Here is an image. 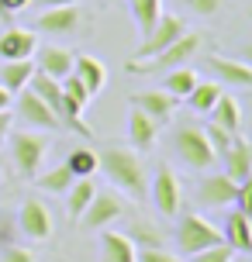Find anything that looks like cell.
Listing matches in <instances>:
<instances>
[{"mask_svg":"<svg viewBox=\"0 0 252 262\" xmlns=\"http://www.w3.org/2000/svg\"><path fill=\"white\" fill-rule=\"evenodd\" d=\"M97 169L104 172L111 186L128 193L132 200H145L149 196V176H145V162L135 148H118V145H107L97 152Z\"/></svg>","mask_w":252,"mask_h":262,"instance_id":"cell-1","label":"cell"},{"mask_svg":"<svg viewBox=\"0 0 252 262\" xmlns=\"http://www.w3.org/2000/svg\"><path fill=\"white\" fill-rule=\"evenodd\" d=\"M11 159H14V169L21 180H35L45 166V156H49V131H11Z\"/></svg>","mask_w":252,"mask_h":262,"instance_id":"cell-2","label":"cell"},{"mask_svg":"<svg viewBox=\"0 0 252 262\" xmlns=\"http://www.w3.org/2000/svg\"><path fill=\"white\" fill-rule=\"evenodd\" d=\"M200 45H204V35H200V31H183L170 49L149 55V59H132V62H128V73H170L176 66L190 62V59L200 52Z\"/></svg>","mask_w":252,"mask_h":262,"instance_id":"cell-3","label":"cell"},{"mask_svg":"<svg viewBox=\"0 0 252 262\" xmlns=\"http://www.w3.org/2000/svg\"><path fill=\"white\" fill-rule=\"evenodd\" d=\"M173 148H176V159L183 166H190V169H211L218 162V156L211 152V145L204 138V128L190 124V121L173 128Z\"/></svg>","mask_w":252,"mask_h":262,"instance_id":"cell-4","label":"cell"},{"mask_svg":"<svg viewBox=\"0 0 252 262\" xmlns=\"http://www.w3.org/2000/svg\"><path fill=\"white\" fill-rule=\"evenodd\" d=\"M176 217H180L176 221V249L183 255H194L200 249H211L218 242H225L221 228L211 224L207 217H200V214H176Z\"/></svg>","mask_w":252,"mask_h":262,"instance_id":"cell-5","label":"cell"},{"mask_svg":"<svg viewBox=\"0 0 252 262\" xmlns=\"http://www.w3.org/2000/svg\"><path fill=\"white\" fill-rule=\"evenodd\" d=\"M14 114L25 121L31 131H49V135H52V131L62 128L59 114H55L52 107L45 104V100H41V97L31 90V86H25V90L17 93V100H14ZM62 131H66V128H62Z\"/></svg>","mask_w":252,"mask_h":262,"instance_id":"cell-6","label":"cell"},{"mask_svg":"<svg viewBox=\"0 0 252 262\" xmlns=\"http://www.w3.org/2000/svg\"><path fill=\"white\" fill-rule=\"evenodd\" d=\"M17 228H21V235L31 238V242H49L52 231H55L52 210L45 207L38 196H25L21 207H17Z\"/></svg>","mask_w":252,"mask_h":262,"instance_id":"cell-7","label":"cell"},{"mask_svg":"<svg viewBox=\"0 0 252 262\" xmlns=\"http://www.w3.org/2000/svg\"><path fill=\"white\" fill-rule=\"evenodd\" d=\"M183 31H186V25H183L180 14H159V21L142 35V45H138V52H135V55H138V59H149V55L162 52V49H170Z\"/></svg>","mask_w":252,"mask_h":262,"instance_id":"cell-8","label":"cell"},{"mask_svg":"<svg viewBox=\"0 0 252 262\" xmlns=\"http://www.w3.org/2000/svg\"><path fill=\"white\" fill-rule=\"evenodd\" d=\"M149 196H152V204L159 210L162 217H176L180 214V204H183V196H180V180L173 176V169L162 162L156 176H152V183H149Z\"/></svg>","mask_w":252,"mask_h":262,"instance_id":"cell-9","label":"cell"},{"mask_svg":"<svg viewBox=\"0 0 252 262\" xmlns=\"http://www.w3.org/2000/svg\"><path fill=\"white\" fill-rule=\"evenodd\" d=\"M121 214H124V200H121L114 190H97L80 221L87 224V228H107L111 221H118Z\"/></svg>","mask_w":252,"mask_h":262,"instance_id":"cell-10","label":"cell"},{"mask_svg":"<svg viewBox=\"0 0 252 262\" xmlns=\"http://www.w3.org/2000/svg\"><path fill=\"white\" fill-rule=\"evenodd\" d=\"M83 25V14L76 4H66V7H45L38 14L35 28L45 31V35H76Z\"/></svg>","mask_w":252,"mask_h":262,"instance_id":"cell-11","label":"cell"},{"mask_svg":"<svg viewBox=\"0 0 252 262\" xmlns=\"http://www.w3.org/2000/svg\"><path fill=\"white\" fill-rule=\"evenodd\" d=\"M235 190H239V183L232 176L214 172L197 186V200H200V207H228V204H235Z\"/></svg>","mask_w":252,"mask_h":262,"instance_id":"cell-12","label":"cell"},{"mask_svg":"<svg viewBox=\"0 0 252 262\" xmlns=\"http://www.w3.org/2000/svg\"><path fill=\"white\" fill-rule=\"evenodd\" d=\"M176 97L166 90H142V93H135L132 97V107H138V111H145L149 118H156L159 124H170L173 114H176Z\"/></svg>","mask_w":252,"mask_h":262,"instance_id":"cell-13","label":"cell"},{"mask_svg":"<svg viewBox=\"0 0 252 262\" xmlns=\"http://www.w3.org/2000/svg\"><path fill=\"white\" fill-rule=\"evenodd\" d=\"M128 138H132L135 152H152L156 148V138H159V121L149 118L145 111L135 107L132 114H128Z\"/></svg>","mask_w":252,"mask_h":262,"instance_id":"cell-14","label":"cell"},{"mask_svg":"<svg viewBox=\"0 0 252 262\" xmlns=\"http://www.w3.org/2000/svg\"><path fill=\"white\" fill-rule=\"evenodd\" d=\"M38 35L28 28H7L0 35V59H35Z\"/></svg>","mask_w":252,"mask_h":262,"instance_id":"cell-15","label":"cell"},{"mask_svg":"<svg viewBox=\"0 0 252 262\" xmlns=\"http://www.w3.org/2000/svg\"><path fill=\"white\" fill-rule=\"evenodd\" d=\"M221 238H225V245H232L235 252L252 255V217H249V214H242L239 207L228 210L225 228H221Z\"/></svg>","mask_w":252,"mask_h":262,"instance_id":"cell-16","label":"cell"},{"mask_svg":"<svg viewBox=\"0 0 252 262\" xmlns=\"http://www.w3.org/2000/svg\"><path fill=\"white\" fill-rule=\"evenodd\" d=\"M35 55H38V73H45V76L66 79L69 73H73V55L76 52H69L62 45H38Z\"/></svg>","mask_w":252,"mask_h":262,"instance_id":"cell-17","label":"cell"},{"mask_svg":"<svg viewBox=\"0 0 252 262\" xmlns=\"http://www.w3.org/2000/svg\"><path fill=\"white\" fill-rule=\"evenodd\" d=\"M211 73L218 76V83H232V86H249L252 90V66H245L242 59H225V55H211L207 59Z\"/></svg>","mask_w":252,"mask_h":262,"instance_id":"cell-18","label":"cell"},{"mask_svg":"<svg viewBox=\"0 0 252 262\" xmlns=\"http://www.w3.org/2000/svg\"><path fill=\"white\" fill-rule=\"evenodd\" d=\"M221 162H225V176H232L235 183L245 180V176L252 172V142H245V138H232V145L225 148Z\"/></svg>","mask_w":252,"mask_h":262,"instance_id":"cell-19","label":"cell"},{"mask_svg":"<svg viewBox=\"0 0 252 262\" xmlns=\"http://www.w3.org/2000/svg\"><path fill=\"white\" fill-rule=\"evenodd\" d=\"M73 76L97 97V93L104 90V83H107V69H104V62H100L97 55H73Z\"/></svg>","mask_w":252,"mask_h":262,"instance_id":"cell-20","label":"cell"},{"mask_svg":"<svg viewBox=\"0 0 252 262\" xmlns=\"http://www.w3.org/2000/svg\"><path fill=\"white\" fill-rule=\"evenodd\" d=\"M138 245L124 231H104L100 235V262H135Z\"/></svg>","mask_w":252,"mask_h":262,"instance_id":"cell-21","label":"cell"},{"mask_svg":"<svg viewBox=\"0 0 252 262\" xmlns=\"http://www.w3.org/2000/svg\"><path fill=\"white\" fill-rule=\"evenodd\" d=\"M35 76V59H4L0 66V83L11 93H21Z\"/></svg>","mask_w":252,"mask_h":262,"instance_id":"cell-22","label":"cell"},{"mask_svg":"<svg viewBox=\"0 0 252 262\" xmlns=\"http://www.w3.org/2000/svg\"><path fill=\"white\" fill-rule=\"evenodd\" d=\"M93 193H97L93 176H76V180H73V186L62 193V196H66V210H69V217H73V221H80V217H83V210L90 207Z\"/></svg>","mask_w":252,"mask_h":262,"instance_id":"cell-23","label":"cell"},{"mask_svg":"<svg viewBox=\"0 0 252 262\" xmlns=\"http://www.w3.org/2000/svg\"><path fill=\"white\" fill-rule=\"evenodd\" d=\"M207 114H211L214 124H221V128L232 131V135L242 128V104L235 100V97H232V93H221V97L214 100V107L207 111Z\"/></svg>","mask_w":252,"mask_h":262,"instance_id":"cell-24","label":"cell"},{"mask_svg":"<svg viewBox=\"0 0 252 262\" xmlns=\"http://www.w3.org/2000/svg\"><path fill=\"white\" fill-rule=\"evenodd\" d=\"M73 169H69L66 162H59V166H52L49 172H38L35 176V183H38V190H45V193H55V196H62L73 186Z\"/></svg>","mask_w":252,"mask_h":262,"instance_id":"cell-25","label":"cell"},{"mask_svg":"<svg viewBox=\"0 0 252 262\" xmlns=\"http://www.w3.org/2000/svg\"><path fill=\"white\" fill-rule=\"evenodd\" d=\"M197 73L190 69V66H176V69H170L166 73V79H162V90L166 93H173L176 100H186V93L197 86Z\"/></svg>","mask_w":252,"mask_h":262,"instance_id":"cell-26","label":"cell"},{"mask_svg":"<svg viewBox=\"0 0 252 262\" xmlns=\"http://www.w3.org/2000/svg\"><path fill=\"white\" fill-rule=\"evenodd\" d=\"M218 97H221V86H218V83H204V79H197V86L186 93V104H190V111H197V114H207Z\"/></svg>","mask_w":252,"mask_h":262,"instance_id":"cell-27","label":"cell"},{"mask_svg":"<svg viewBox=\"0 0 252 262\" xmlns=\"http://www.w3.org/2000/svg\"><path fill=\"white\" fill-rule=\"evenodd\" d=\"M128 7H132V17H135V25H138V35H145L162 14L159 0H128Z\"/></svg>","mask_w":252,"mask_h":262,"instance_id":"cell-28","label":"cell"},{"mask_svg":"<svg viewBox=\"0 0 252 262\" xmlns=\"http://www.w3.org/2000/svg\"><path fill=\"white\" fill-rule=\"evenodd\" d=\"M66 166L73 169V176H93L100 162H97V152H93V148H73L69 159H66Z\"/></svg>","mask_w":252,"mask_h":262,"instance_id":"cell-29","label":"cell"},{"mask_svg":"<svg viewBox=\"0 0 252 262\" xmlns=\"http://www.w3.org/2000/svg\"><path fill=\"white\" fill-rule=\"evenodd\" d=\"M124 235L132 238L138 249H152V245H162V235L156 231V224H149V221H135V224H132V231H124Z\"/></svg>","mask_w":252,"mask_h":262,"instance_id":"cell-30","label":"cell"},{"mask_svg":"<svg viewBox=\"0 0 252 262\" xmlns=\"http://www.w3.org/2000/svg\"><path fill=\"white\" fill-rule=\"evenodd\" d=\"M204 138H207V145H211V152L221 159V156H225V148L232 145V138H235V135H232V131H225L221 124H214V121H211V124L204 128Z\"/></svg>","mask_w":252,"mask_h":262,"instance_id":"cell-31","label":"cell"},{"mask_svg":"<svg viewBox=\"0 0 252 262\" xmlns=\"http://www.w3.org/2000/svg\"><path fill=\"white\" fill-rule=\"evenodd\" d=\"M232 259H235V249L225 245V242H218L211 249H200V252L190 255V262H232Z\"/></svg>","mask_w":252,"mask_h":262,"instance_id":"cell-32","label":"cell"},{"mask_svg":"<svg viewBox=\"0 0 252 262\" xmlns=\"http://www.w3.org/2000/svg\"><path fill=\"white\" fill-rule=\"evenodd\" d=\"M59 83H62V93H66L69 100H76V104H80V107H87V104H90V100H93V93L87 90V86H83V83H80V79H76V76H73V73H69L66 79H59Z\"/></svg>","mask_w":252,"mask_h":262,"instance_id":"cell-33","label":"cell"},{"mask_svg":"<svg viewBox=\"0 0 252 262\" xmlns=\"http://www.w3.org/2000/svg\"><path fill=\"white\" fill-rule=\"evenodd\" d=\"M183 7L190 14H197V17H211L225 7V0H183Z\"/></svg>","mask_w":252,"mask_h":262,"instance_id":"cell-34","label":"cell"},{"mask_svg":"<svg viewBox=\"0 0 252 262\" xmlns=\"http://www.w3.org/2000/svg\"><path fill=\"white\" fill-rule=\"evenodd\" d=\"M235 207H239L242 214H249V217H252V172L245 176V180H239V190H235Z\"/></svg>","mask_w":252,"mask_h":262,"instance_id":"cell-35","label":"cell"},{"mask_svg":"<svg viewBox=\"0 0 252 262\" xmlns=\"http://www.w3.org/2000/svg\"><path fill=\"white\" fill-rule=\"evenodd\" d=\"M135 262H183V259L173 252H162V245H152V249H138Z\"/></svg>","mask_w":252,"mask_h":262,"instance_id":"cell-36","label":"cell"},{"mask_svg":"<svg viewBox=\"0 0 252 262\" xmlns=\"http://www.w3.org/2000/svg\"><path fill=\"white\" fill-rule=\"evenodd\" d=\"M0 262H35V255L25 245H7V249L0 252Z\"/></svg>","mask_w":252,"mask_h":262,"instance_id":"cell-37","label":"cell"},{"mask_svg":"<svg viewBox=\"0 0 252 262\" xmlns=\"http://www.w3.org/2000/svg\"><path fill=\"white\" fill-rule=\"evenodd\" d=\"M11 124H14V114H11V111H0V145L7 142V135H11Z\"/></svg>","mask_w":252,"mask_h":262,"instance_id":"cell-38","label":"cell"},{"mask_svg":"<svg viewBox=\"0 0 252 262\" xmlns=\"http://www.w3.org/2000/svg\"><path fill=\"white\" fill-rule=\"evenodd\" d=\"M4 7L11 14H17V11H25V7H31V0H4Z\"/></svg>","mask_w":252,"mask_h":262,"instance_id":"cell-39","label":"cell"},{"mask_svg":"<svg viewBox=\"0 0 252 262\" xmlns=\"http://www.w3.org/2000/svg\"><path fill=\"white\" fill-rule=\"evenodd\" d=\"M11 100H14V93L0 83V111H7V107H11Z\"/></svg>","mask_w":252,"mask_h":262,"instance_id":"cell-40","label":"cell"},{"mask_svg":"<svg viewBox=\"0 0 252 262\" xmlns=\"http://www.w3.org/2000/svg\"><path fill=\"white\" fill-rule=\"evenodd\" d=\"M35 4L45 11V7H66V4H76V0H35Z\"/></svg>","mask_w":252,"mask_h":262,"instance_id":"cell-41","label":"cell"},{"mask_svg":"<svg viewBox=\"0 0 252 262\" xmlns=\"http://www.w3.org/2000/svg\"><path fill=\"white\" fill-rule=\"evenodd\" d=\"M239 59H242V62H245V66H252V41H245V45H242Z\"/></svg>","mask_w":252,"mask_h":262,"instance_id":"cell-42","label":"cell"},{"mask_svg":"<svg viewBox=\"0 0 252 262\" xmlns=\"http://www.w3.org/2000/svg\"><path fill=\"white\" fill-rule=\"evenodd\" d=\"M0 21H4V25H7V21H11V11H7V7H4V0H0Z\"/></svg>","mask_w":252,"mask_h":262,"instance_id":"cell-43","label":"cell"}]
</instances>
